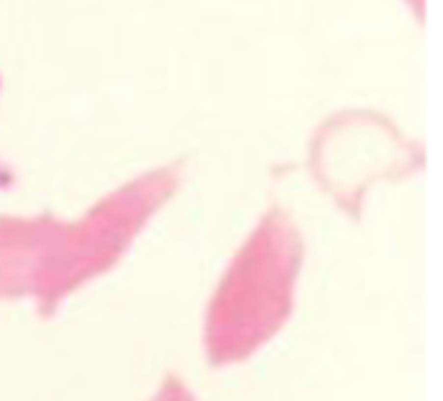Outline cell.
<instances>
[{
    "label": "cell",
    "mask_w": 443,
    "mask_h": 401,
    "mask_svg": "<svg viewBox=\"0 0 443 401\" xmlns=\"http://www.w3.org/2000/svg\"><path fill=\"white\" fill-rule=\"evenodd\" d=\"M415 11H417V13H422V0H415Z\"/></svg>",
    "instance_id": "1"
}]
</instances>
